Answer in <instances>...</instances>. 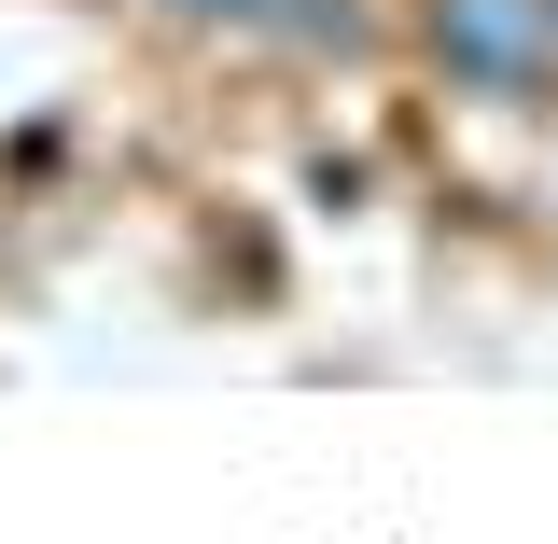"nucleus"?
Returning a JSON list of instances; mask_svg holds the SVG:
<instances>
[{
    "label": "nucleus",
    "instance_id": "f257e3e1",
    "mask_svg": "<svg viewBox=\"0 0 558 544\" xmlns=\"http://www.w3.org/2000/svg\"><path fill=\"white\" fill-rule=\"evenodd\" d=\"M433 57L488 98H517L558 70V0H433Z\"/></svg>",
    "mask_w": 558,
    "mask_h": 544
},
{
    "label": "nucleus",
    "instance_id": "f03ea898",
    "mask_svg": "<svg viewBox=\"0 0 558 544\" xmlns=\"http://www.w3.org/2000/svg\"><path fill=\"white\" fill-rule=\"evenodd\" d=\"M168 14H238V28H266V0H168Z\"/></svg>",
    "mask_w": 558,
    "mask_h": 544
}]
</instances>
